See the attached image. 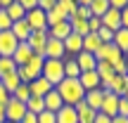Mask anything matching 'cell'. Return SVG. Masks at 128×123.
I'll return each instance as SVG.
<instances>
[{
    "instance_id": "obj_1",
    "label": "cell",
    "mask_w": 128,
    "mask_h": 123,
    "mask_svg": "<svg viewBox=\"0 0 128 123\" xmlns=\"http://www.w3.org/2000/svg\"><path fill=\"white\" fill-rule=\"evenodd\" d=\"M55 90L60 92L62 102L66 107H76L78 102H83V97H86V90L81 88V83H78V78H64L62 83H57Z\"/></svg>"
},
{
    "instance_id": "obj_2",
    "label": "cell",
    "mask_w": 128,
    "mask_h": 123,
    "mask_svg": "<svg viewBox=\"0 0 128 123\" xmlns=\"http://www.w3.org/2000/svg\"><path fill=\"white\" fill-rule=\"evenodd\" d=\"M43 64H45V59H43L40 55H33L31 59L24 64V66H17L19 81H22V83H31V81H36V78H40V73H43Z\"/></svg>"
},
{
    "instance_id": "obj_3",
    "label": "cell",
    "mask_w": 128,
    "mask_h": 123,
    "mask_svg": "<svg viewBox=\"0 0 128 123\" xmlns=\"http://www.w3.org/2000/svg\"><path fill=\"white\" fill-rule=\"evenodd\" d=\"M40 76L45 78V81H50L52 88H55L57 83H62L64 81V59H45Z\"/></svg>"
},
{
    "instance_id": "obj_4",
    "label": "cell",
    "mask_w": 128,
    "mask_h": 123,
    "mask_svg": "<svg viewBox=\"0 0 128 123\" xmlns=\"http://www.w3.org/2000/svg\"><path fill=\"white\" fill-rule=\"evenodd\" d=\"M102 90H104V92H114L116 97H124L128 92V76H126V73H116L107 85H102Z\"/></svg>"
},
{
    "instance_id": "obj_5",
    "label": "cell",
    "mask_w": 128,
    "mask_h": 123,
    "mask_svg": "<svg viewBox=\"0 0 128 123\" xmlns=\"http://www.w3.org/2000/svg\"><path fill=\"white\" fill-rule=\"evenodd\" d=\"M48 40H50V36H48V28H38V31H31V36H28V47H31L36 55H43V50H45Z\"/></svg>"
},
{
    "instance_id": "obj_6",
    "label": "cell",
    "mask_w": 128,
    "mask_h": 123,
    "mask_svg": "<svg viewBox=\"0 0 128 123\" xmlns=\"http://www.w3.org/2000/svg\"><path fill=\"white\" fill-rule=\"evenodd\" d=\"M24 114H26V104L19 100H14V97H10V102L5 104V116H7V121H22Z\"/></svg>"
},
{
    "instance_id": "obj_7",
    "label": "cell",
    "mask_w": 128,
    "mask_h": 123,
    "mask_svg": "<svg viewBox=\"0 0 128 123\" xmlns=\"http://www.w3.org/2000/svg\"><path fill=\"white\" fill-rule=\"evenodd\" d=\"M97 114H104L107 119L119 116V97H116L114 92H104V100H102V107H100Z\"/></svg>"
},
{
    "instance_id": "obj_8",
    "label": "cell",
    "mask_w": 128,
    "mask_h": 123,
    "mask_svg": "<svg viewBox=\"0 0 128 123\" xmlns=\"http://www.w3.org/2000/svg\"><path fill=\"white\" fill-rule=\"evenodd\" d=\"M19 40L12 36V31H0V57H12Z\"/></svg>"
},
{
    "instance_id": "obj_9",
    "label": "cell",
    "mask_w": 128,
    "mask_h": 123,
    "mask_svg": "<svg viewBox=\"0 0 128 123\" xmlns=\"http://www.w3.org/2000/svg\"><path fill=\"white\" fill-rule=\"evenodd\" d=\"M40 57H43V59H64V57H66L64 43H62V40H52V38H50Z\"/></svg>"
},
{
    "instance_id": "obj_10",
    "label": "cell",
    "mask_w": 128,
    "mask_h": 123,
    "mask_svg": "<svg viewBox=\"0 0 128 123\" xmlns=\"http://www.w3.org/2000/svg\"><path fill=\"white\" fill-rule=\"evenodd\" d=\"M119 57H121V52L116 50L114 43H102L100 50L95 52V59H97V62H107V64H112L114 59H119Z\"/></svg>"
},
{
    "instance_id": "obj_11",
    "label": "cell",
    "mask_w": 128,
    "mask_h": 123,
    "mask_svg": "<svg viewBox=\"0 0 128 123\" xmlns=\"http://www.w3.org/2000/svg\"><path fill=\"white\" fill-rule=\"evenodd\" d=\"M26 24L31 26V31H38V28H48V19H45V12H43L40 7L31 9V12H26Z\"/></svg>"
},
{
    "instance_id": "obj_12",
    "label": "cell",
    "mask_w": 128,
    "mask_h": 123,
    "mask_svg": "<svg viewBox=\"0 0 128 123\" xmlns=\"http://www.w3.org/2000/svg\"><path fill=\"white\" fill-rule=\"evenodd\" d=\"M100 21H102V26H104V28H109V31H114V33H116V31L121 28V9L109 7Z\"/></svg>"
},
{
    "instance_id": "obj_13",
    "label": "cell",
    "mask_w": 128,
    "mask_h": 123,
    "mask_svg": "<svg viewBox=\"0 0 128 123\" xmlns=\"http://www.w3.org/2000/svg\"><path fill=\"white\" fill-rule=\"evenodd\" d=\"M62 43H64V50H66L69 57H76L78 52H83V38L76 36V33H69Z\"/></svg>"
},
{
    "instance_id": "obj_14",
    "label": "cell",
    "mask_w": 128,
    "mask_h": 123,
    "mask_svg": "<svg viewBox=\"0 0 128 123\" xmlns=\"http://www.w3.org/2000/svg\"><path fill=\"white\" fill-rule=\"evenodd\" d=\"M78 83H81V88H83L86 92L102 88V81H100V76H97V71H86V73H81V76H78Z\"/></svg>"
},
{
    "instance_id": "obj_15",
    "label": "cell",
    "mask_w": 128,
    "mask_h": 123,
    "mask_svg": "<svg viewBox=\"0 0 128 123\" xmlns=\"http://www.w3.org/2000/svg\"><path fill=\"white\" fill-rule=\"evenodd\" d=\"M33 55H36V52L28 47V43H19L17 50H14V55H12V59H14V64H17V66H24V64L31 59Z\"/></svg>"
},
{
    "instance_id": "obj_16",
    "label": "cell",
    "mask_w": 128,
    "mask_h": 123,
    "mask_svg": "<svg viewBox=\"0 0 128 123\" xmlns=\"http://www.w3.org/2000/svg\"><path fill=\"white\" fill-rule=\"evenodd\" d=\"M74 59H76L78 69H81V73H86V71H95V66H97L95 55H90V52H78Z\"/></svg>"
},
{
    "instance_id": "obj_17",
    "label": "cell",
    "mask_w": 128,
    "mask_h": 123,
    "mask_svg": "<svg viewBox=\"0 0 128 123\" xmlns=\"http://www.w3.org/2000/svg\"><path fill=\"white\" fill-rule=\"evenodd\" d=\"M69 33H71V24H69V19H66V21L55 24V26H48V36H50L52 40H64Z\"/></svg>"
},
{
    "instance_id": "obj_18",
    "label": "cell",
    "mask_w": 128,
    "mask_h": 123,
    "mask_svg": "<svg viewBox=\"0 0 128 123\" xmlns=\"http://www.w3.org/2000/svg\"><path fill=\"white\" fill-rule=\"evenodd\" d=\"M43 104H45V109H48V111H52V114H57V111H60L62 107H64V102H62L60 92H57L55 88H52V90L48 92L45 97H43Z\"/></svg>"
},
{
    "instance_id": "obj_19",
    "label": "cell",
    "mask_w": 128,
    "mask_h": 123,
    "mask_svg": "<svg viewBox=\"0 0 128 123\" xmlns=\"http://www.w3.org/2000/svg\"><path fill=\"white\" fill-rule=\"evenodd\" d=\"M28 88H31V97H45L48 92L52 90V85H50V81H45V78H36V81H31L28 83Z\"/></svg>"
},
{
    "instance_id": "obj_20",
    "label": "cell",
    "mask_w": 128,
    "mask_h": 123,
    "mask_svg": "<svg viewBox=\"0 0 128 123\" xmlns=\"http://www.w3.org/2000/svg\"><path fill=\"white\" fill-rule=\"evenodd\" d=\"M10 31H12V36L17 38L19 43H26V40H28V36H31V26L26 24V19H22V21H14Z\"/></svg>"
},
{
    "instance_id": "obj_21",
    "label": "cell",
    "mask_w": 128,
    "mask_h": 123,
    "mask_svg": "<svg viewBox=\"0 0 128 123\" xmlns=\"http://www.w3.org/2000/svg\"><path fill=\"white\" fill-rule=\"evenodd\" d=\"M102 100H104V90H102V88H97V90H88L86 97H83V102H86L90 109H95V111H100Z\"/></svg>"
},
{
    "instance_id": "obj_22",
    "label": "cell",
    "mask_w": 128,
    "mask_h": 123,
    "mask_svg": "<svg viewBox=\"0 0 128 123\" xmlns=\"http://www.w3.org/2000/svg\"><path fill=\"white\" fill-rule=\"evenodd\" d=\"M55 116H57V123H78V111H76V107H66V104H64Z\"/></svg>"
},
{
    "instance_id": "obj_23",
    "label": "cell",
    "mask_w": 128,
    "mask_h": 123,
    "mask_svg": "<svg viewBox=\"0 0 128 123\" xmlns=\"http://www.w3.org/2000/svg\"><path fill=\"white\" fill-rule=\"evenodd\" d=\"M76 111H78V123H95L97 111L90 109L86 102H78V104H76Z\"/></svg>"
},
{
    "instance_id": "obj_24",
    "label": "cell",
    "mask_w": 128,
    "mask_h": 123,
    "mask_svg": "<svg viewBox=\"0 0 128 123\" xmlns=\"http://www.w3.org/2000/svg\"><path fill=\"white\" fill-rule=\"evenodd\" d=\"M116 45V50L121 52V55H128V28H119V31L114 33V40H112Z\"/></svg>"
},
{
    "instance_id": "obj_25",
    "label": "cell",
    "mask_w": 128,
    "mask_h": 123,
    "mask_svg": "<svg viewBox=\"0 0 128 123\" xmlns=\"http://www.w3.org/2000/svg\"><path fill=\"white\" fill-rule=\"evenodd\" d=\"M102 40L97 33H88V36H83V52H90V55H95L97 50H100Z\"/></svg>"
},
{
    "instance_id": "obj_26",
    "label": "cell",
    "mask_w": 128,
    "mask_h": 123,
    "mask_svg": "<svg viewBox=\"0 0 128 123\" xmlns=\"http://www.w3.org/2000/svg\"><path fill=\"white\" fill-rule=\"evenodd\" d=\"M95 71H97V76H100L102 85H107V83H109L112 78L116 76V73H114V69H112V64H107V62H97Z\"/></svg>"
},
{
    "instance_id": "obj_27",
    "label": "cell",
    "mask_w": 128,
    "mask_h": 123,
    "mask_svg": "<svg viewBox=\"0 0 128 123\" xmlns=\"http://www.w3.org/2000/svg\"><path fill=\"white\" fill-rule=\"evenodd\" d=\"M45 19H48V26H55V24H60V21H66V12L60 7V5H55V7L50 9V12H45Z\"/></svg>"
},
{
    "instance_id": "obj_28",
    "label": "cell",
    "mask_w": 128,
    "mask_h": 123,
    "mask_svg": "<svg viewBox=\"0 0 128 123\" xmlns=\"http://www.w3.org/2000/svg\"><path fill=\"white\" fill-rule=\"evenodd\" d=\"M81 76V69H78V64L74 57H64V78H78Z\"/></svg>"
},
{
    "instance_id": "obj_29",
    "label": "cell",
    "mask_w": 128,
    "mask_h": 123,
    "mask_svg": "<svg viewBox=\"0 0 128 123\" xmlns=\"http://www.w3.org/2000/svg\"><path fill=\"white\" fill-rule=\"evenodd\" d=\"M69 24H71V33H76V36H81V38L90 33V28H88V21H86V19L71 17V19H69Z\"/></svg>"
},
{
    "instance_id": "obj_30",
    "label": "cell",
    "mask_w": 128,
    "mask_h": 123,
    "mask_svg": "<svg viewBox=\"0 0 128 123\" xmlns=\"http://www.w3.org/2000/svg\"><path fill=\"white\" fill-rule=\"evenodd\" d=\"M5 12H7L10 19H12V24H14V21H22V19L26 17V9L22 7V2H12L7 9H5Z\"/></svg>"
},
{
    "instance_id": "obj_31",
    "label": "cell",
    "mask_w": 128,
    "mask_h": 123,
    "mask_svg": "<svg viewBox=\"0 0 128 123\" xmlns=\"http://www.w3.org/2000/svg\"><path fill=\"white\" fill-rule=\"evenodd\" d=\"M0 83H2V85L7 88V92L12 95V92L19 88V83H22V81H19V73H17V71H12V73H7V76L0 78Z\"/></svg>"
},
{
    "instance_id": "obj_32",
    "label": "cell",
    "mask_w": 128,
    "mask_h": 123,
    "mask_svg": "<svg viewBox=\"0 0 128 123\" xmlns=\"http://www.w3.org/2000/svg\"><path fill=\"white\" fill-rule=\"evenodd\" d=\"M88 9H90L92 17H100V19H102V17H104V12L109 9V0H92Z\"/></svg>"
},
{
    "instance_id": "obj_33",
    "label": "cell",
    "mask_w": 128,
    "mask_h": 123,
    "mask_svg": "<svg viewBox=\"0 0 128 123\" xmlns=\"http://www.w3.org/2000/svg\"><path fill=\"white\" fill-rule=\"evenodd\" d=\"M26 111H31V114H43L45 111V104H43V97H28L26 102Z\"/></svg>"
},
{
    "instance_id": "obj_34",
    "label": "cell",
    "mask_w": 128,
    "mask_h": 123,
    "mask_svg": "<svg viewBox=\"0 0 128 123\" xmlns=\"http://www.w3.org/2000/svg\"><path fill=\"white\" fill-rule=\"evenodd\" d=\"M12 97L26 104V102H28V97H31V88H28V83H19V88L12 92Z\"/></svg>"
},
{
    "instance_id": "obj_35",
    "label": "cell",
    "mask_w": 128,
    "mask_h": 123,
    "mask_svg": "<svg viewBox=\"0 0 128 123\" xmlns=\"http://www.w3.org/2000/svg\"><path fill=\"white\" fill-rule=\"evenodd\" d=\"M12 71H17L14 59H12V57H0V78L7 76V73H12Z\"/></svg>"
},
{
    "instance_id": "obj_36",
    "label": "cell",
    "mask_w": 128,
    "mask_h": 123,
    "mask_svg": "<svg viewBox=\"0 0 128 123\" xmlns=\"http://www.w3.org/2000/svg\"><path fill=\"white\" fill-rule=\"evenodd\" d=\"M112 69H114V73H126V55H121L119 59L112 62Z\"/></svg>"
},
{
    "instance_id": "obj_37",
    "label": "cell",
    "mask_w": 128,
    "mask_h": 123,
    "mask_svg": "<svg viewBox=\"0 0 128 123\" xmlns=\"http://www.w3.org/2000/svg\"><path fill=\"white\" fill-rule=\"evenodd\" d=\"M10 28H12V19L7 17L5 9H0V31H10Z\"/></svg>"
},
{
    "instance_id": "obj_38",
    "label": "cell",
    "mask_w": 128,
    "mask_h": 123,
    "mask_svg": "<svg viewBox=\"0 0 128 123\" xmlns=\"http://www.w3.org/2000/svg\"><path fill=\"white\" fill-rule=\"evenodd\" d=\"M38 123H57V116L52 114V111H43V114H38Z\"/></svg>"
},
{
    "instance_id": "obj_39",
    "label": "cell",
    "mask_w": 128,
    "mask_h": 123,
    "mask_svg": "<svg viewBox=\"0 0 128 123\" xmlns=\"http://www.w3.org/2000/svg\"><path fill=\"white\" fill-rule=\"evenodd\" d=\"M97 36H100L102 43H112V40H114V31H109V28H104V26L97 31Z\"/></svg>"
},
{
    "instance_id": "obj_40",
    "label": "cell",
    "mask_w": 128,
    "mask_h": 123,
    "mask_svg": "<svg viewBox=\"0 0 128 123\" xmlns=\"http://www.w3.org/2000/svg\"><path fill=\"white\" fill-rule=\"evenodd\" d=\"M74 17H76V19H86V21H88V19H90L92 14H90V9H88V7L78 5V7H76V12H74Z\"/></svg>"
},
{
    "instance_id": "obj_41",
    "label": "cell",
    "mask_w": 128,
    "mask_h": 123,
    "mask_svg": "<svg viewBox=\"0 0 128 123\" xmlns=\"http://www.w3.org/2000/svg\"><path fill=\"white\" fill-rule=\"evenodd\" d=\"M55 5H57V0H38V7H40L43 12H50Z\"/></svg>"
},
{
    "instance_id": "obj_42",
    "label": "cell",
    "mask_w": 128,
    "mask_h": 123,
    "mask_svg": "<svg viewBox=\"0 0 128 123\" xmlns=\"http://www.w3.org/2000/svg\"><path fill=\"white\" fill-rule=\"evenodd\" d=\"M119 116H126L128 119V100L126 97H119Z\"/></svg>"
},
{
    "instance_id": "obj_43",
    "label": "cell",
    "mask_w": 128,
    "mask_h": 123,
    "mask_svg": "<svg viewBox=\"0 0 128 123\" xmlns=\"http://www.w3.org/2000/svg\"><path fill=\"white\" fill-rule=\"evenodd\" d=\"M10 97H12V95H10V92H7V88H5L2 85V83H0V104H7V102H10Z\"/></svg>"
},
{
    "instance_id": "obj_44",
    "label": "cell",
    "mask_w": 128,
    "mask_h": 123,
    "mask_svg": "<svg viewBox=\"0 0 128 123\" xmlns=\"http://www.w3.org/2000/svg\"><path fill=\"white\" fill-rule=\"evenodd\" d=\"M22 7L26 9V12H31V9L38 7V0H22Z\"/></svg>"
},
{
    "instance_id": "obj_45",
    "label": "cell",
    "mask_w": 128,
    "mask_h": 123,
    "mask_svg": "<svg viewBox=\"0 0 128 123\" xmlns=\"http://www.w3.org/2000/svg\"><path fill=\"white\" fill-rule=\"evenodd\" d=\"M19 123H38V116L31 114V111H26V114H24V119L19 121Z\"/></svg>"
},
{
    "instance_id": "obj_46",
    "label": "cell",
    "mask_w": 128,
    "mask_h": 123,
    "mask_svg": "<svg viewBox=\"0 0 128 123\" xmlns=\"http://www.w3.org/2000/svg\"><path fill=\"white\" fill-rule=\"evenodd\" d=\"M128 5V0H109V7H114V9H124Z\"/></svg>"
},
{
    "instance_id": "obj_47",
    "label": "cell",
    "mask_w": 128,
    "mask_h": 123,
    "mask_svg": "<svg viewBox=\"0 0 128 123\" xmlns=\"http://www.w3.org/2000/svg\"><path fill=\"white\" fill-rule=\"evenodd\" d=\"M121 28H128V5L121 9Z\"/></svg>"
},
{
    "instance_id": "obj_48",
    "label": "cell",
    "mask_w": 128,
    "mask_h": 123,
    "mask_svg": "<svg viewBox=\"0 0 128 123\" xmlns=\"http://www.w3.org/2000/svg\"><path fill=\"white\" fill-rule=\"evenodd\" d=\"M95 123H112V119H107L104 114H97L95 116Z\"/></svg>"
},
{
    "instance_id": "obj_49",
    "label": "cell",
    "mask_w": 128,
    "mask_h": 123,
    "mask_svg": "<svg viewBox=\"0 0 128 123\" xmlns=\"http://www.w3.org/2000/svg\"><path fill=\"white\" fill-rule=\"evenodd\" d=\"M112 123H128V119H126V116H114Z\"/></svg>"
},
{
    "instance_id": "obj_50",
    "label": "cell",
    "mask_w": 128,
    "mask_h": 123,
    "mask_svg": "<svg viewBox=\"0 0 128 123\" xmlns=\"http://www.w3.org/2000/svg\"><path fill=\"white\" fill-rule=\"evenodd\" d=\"M5 121H7V116H5V107L0 104V123H5Z\"/></svg>"
},
{
    "instance_id": "obj_51",
    "label": "cell",
    "mask_w": 128,
    "mask_h": 123,
    "mask_svg": "<svg viewBox=\"0 0 128 123\" xmlns=\"http://www.w3.org/2000/svg\"><path fill=\"white\" fill-rule=\"evenodd\" d=\"M76 2H78V5H83V7H90L92 0H76Z\"/></svg>"
},
{
    "instance_id": "obj_52",
    "label": "cell",
    "mask_w": 128,
    "mask_h": 123,
    "mask_svg": "<svg viewBox=\"0 0 128 123\" xmlns=\"http://www.w3.org/2000/svg\"><path fill=\"white\" fill-rule=\"evenodd\" d=\"M126 76H128V55H126Z\"/></svg>"
},
{
    "instance_id": "obj_53",
    "label": "cell",
    "mask_w": 128,
    "mask_h": 123,
    "mask_svg": "<svg viewBox=\"0 0 128 123\" xmlns=\"http://www.w3.org/2000/svg\"><path fill=\"white\" fill-rule=\"evenodd\" d=\"M5 123H17V121H5Z\"/></svg>"
},
{
    "instance_id": "obj_54",
    "label": "cell",
    "mask_w": 128,
    "mask_h": 123,
    "mask_svg": "<svg viewBox=\"0 0 128 123\" xmlns=\"http://www.w3.org/2000/svg\"><path fill=\"white\" fill-rule=\"evenodd\" d=\"M124 97H126V100H128V92H126V95H124Z\"/></svg>"
}]
</instances>
